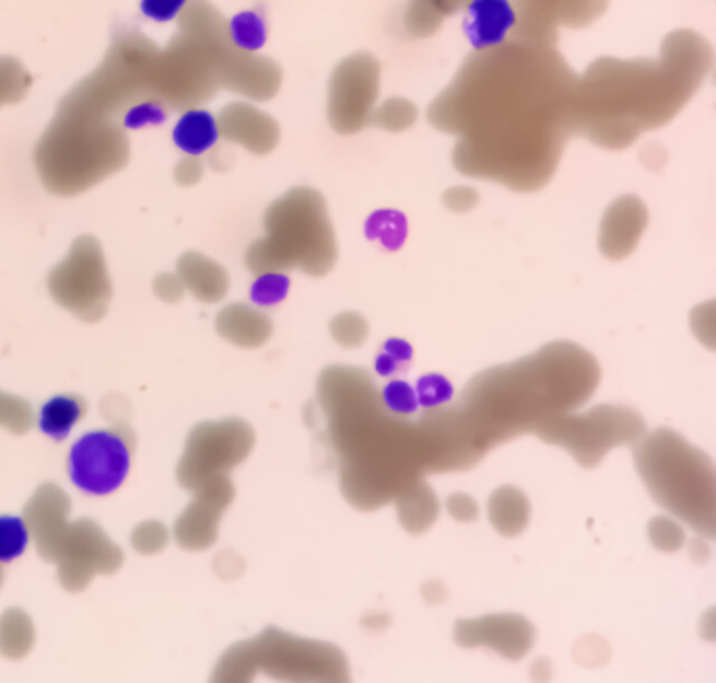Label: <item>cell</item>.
<instances>
[{"label": "cell", "instance_id": "2", "mask_svg": "<svg viewBox=\"0 0 716 683\" xmlns=\"http://www.w3.org/2000/svg\"><path fill=\"white\" fill-rule=\"evenodd\" d=\"M319 406L339 459L345 499L364 511L385 507L426 473L465 472L450 410L414 419L360 368H326Z\"/></svg>", "mask_w": 716, "mask_h": 683}, {"label": "cell", "instance_id": "30", "mask_svg": "<svg viewBox=\"0 0 716 683\" xmlns=\"http://www.w3.org/2000/svg\"><path fill=\"white\" fill-rule=\"evenodd\" d=\"M286 287H289V282H286V278L282 274H263L257 280L255 289H253V297L259 303L269 305V303H275V301H280L284 297Z\"/></svg>", "mask_w": 716, "mask_h": 683}, {"label": "cell", "instance_id": "27", "mask_svg": "<svg viewBox=\"0 0 716 683\" xmlns=\"http://www.w3.org/2000/svg\"><path fill=\"white\" fill-rule=\"evenodd\" d=\"M330 333L334 337V342L349 349L360 347L362 343L368 339V322L364 315L355 314V312H345L339 314L332 322H330Z\"/></svg>", "mask_w": 716, "mask_h": 683}, {"label": "cell", "instance_id": "33", "mask_svg": "<svg viewBox=\"0 0 716 683\" xmlns=\"http://www.w3.org/2000/svg\"><path fill=\"white\" fill-rule=\"evenodd\" d=\"M693 328H695L697 339H702L708 347H713V337H715V305L713 303L695 310Z\"/></svg>", "mask_w": 716, "mask_h": 683}, {"label": "cell", "instance_id": "7", "mask_svg": "<svg viewBox=\"0 0 716 683\" xmlns=\"http://www.w3.org/2000/svg\"><path fill=\"white\" fill-rule=\"evenodd\" d=\"M267 238L248 255L253 269L282 274L301 269L324 276L337 263V238L324 198L316 189L298 187L267 210Z\"/></svg>", "mask_w": 716, "mask_h": 683}, {"label": "cell", "instance_id": "17", "mask_svg": "<svg viewBox=\"0 0 716 683\" xmlns=\"http://www.w3.org/2000/svg\"><path fill=\"white\" fill-rule=\"evenodd\" d=\"M394 502L399 524L414 536L425 534L439 518V500L433 488L426 484V479H419L416 484L406 488Z\"/></svg>", "mask_w": 716, "mask_h": 683}, {"label": "cell", "instance_id": "9", "mask_svg": "<svg viewBox=\"0 0 716 683\" xmlns=\"http://www.w3.org/2000/svg\"><path fill=\"white\" fill-rule=\"evenodd\" d=\"M380 89V66L371 53H355L332 72L328 118L343 135L362 131L372 120Z\"/></svg>", "mask_w": 716, "mask_h": 683}, {"label": "cell", "instance_id": "35", "mask_svg": "<svg viewBox=\"0 0 716 683\" xmlns=\"http://www.w3.org/2000/svg\"><path fill=\"white\" fill-rule=\"evenodd\" d=\"M362 625H364L366 629L383 630L387 625H389V618H387L385 614H380V612H372V614H368V616L362 621Z\"/></svg>", "mask_w": 716, "mask_h": 683}, {"label": "cell", "instance_id": "1", "mask_svg": "<svg viewBox=\"0 0 716 683\" xmlns=\"http://www.w3.org/2000/svg\"><path fill=\"white\" fill-rule=\"evenodd\" d=\"M576 80L551 45L513 38L473 55L429 107V120L460 137V173L533 192L553 177L574 132Z\"/></svg>", "mask_w": 716, "mask_h": 683}, {"label": "cell", "instance_id": "21", "mask_svg": "<svg viewBox=\"0 0 716 683\" xmlns=\"http://www.w3.org/2000/svg\"><path fill=\"white\" fill-rule=\"evenodd\" d=\"M223 331L242 345H259L271 335V324L266 315L248 308H232L223 315Z\"/></svg>", "mask_w": 716, "mask_h": 683}, {"label": "cell", "instance_id": "32", "mask_svg": "<svg viewBox=\"0 0 716 683\" xmlns=\"http://www.w3.org/2000/svg\"><path fill=\"white\" fill-rule=\"evenodd\" d=\"M444 202H446V207L454 210V212H469V210L478 207V192L471 189V187H465V185H460V187H451V189L446 192Z\"/></svg>", "mask_w": 716, "mask_h": 683}, {"label": "cell", "instance_id": "16", "mask_svg": "<svg viewBox=\"0 0 716 683\" xmlns=\"http://www.w3.org/2000/svg\"><path fill=\"white\" fill-rule=\"evenodd\" d=\"M465 30L478 51L498 47L515 32V7L510 0H471L467 7Z\"/></svg>", "mask_w": 716, "mask_h": 683}, {"label": "cell", "instance_id": "25", "mask_svg": "<svg viewBox=\"0 0 716 683\" xmlns=\"http://www.w3.org/2000/svg\"><path fill=\"white\" fill-rule=\"evenodd\" d=\"M30 89L24 66L11 57H0V105L20 102Z\"/></svg>", "mask_w": 716, "mask_h": 683}, {"label": "cell", "instance_id": "28", "mask_svg": "<svg viewBox=\"0 0 716 683\" xmlns=\"http://www.w3.org/2000/svg\"><path fill=\"white\" fill-rule=\"evenodd\" d=\"M166 118V109L160 100H141L122 114L125 129H141L145 125H160Z\"/></svg>", "mask_w": 716, "mask_h": 683}, {"label": "cell", "instance_id": "20", "mask_svg": "<svg viewBox=\"0 0 716 683\" xmlns=\"http://www.w3.org/2000/svg\"><path fill=\"white\" fill-rule=\"evenodd\" d=\"M84 417V402L77 395H55L40 408V429L55 440H66Z\"/></svg>", "mask_w": 716, "mask_h": 683}, {"label": "cell", "instance_id": "4", "mask_svg": "<svg viewBox=\"0 0 716 683\" xmlns=\"http://www.w3.org/2000/svg\"><path fill=\"white\" fill-rule=\"evenodd\" d=\"M711 68V45L690 30L672 32L660 59H599L576 80L574 132L603 148H626L688 104Z\"/></svg>", "mask_w": 716, "mask_h": 683}, {"label": "cell", "instance_id": "24", "mask_svg": "<svg viewBox=\"0 0 716 683\" xmlns=\"http://www.w3.org/2000/svg\"><path fill=\"white\" fill-rule=\"evenodd\" d=\"M30 543L26 522L15 516H0V562H13L24 555Z\"/></svg>", "mask_w": 716, "mask_h": 683}, {"label": "cell", "instance_id": "31", "mask_svg": "<svg viewBox=\"0 0 716 683\" xmlns=\"http://www.w3.org/2000/svg\"><path fill=\"white\" fill-rule=\"evenodd\" d=\"M448 513L456 522H462V524H469V522H476L479 516L478 500L465 493H456V495H450L448 497Z\"/></svg>", "mask_w": 716, "mask_h": 683}, {"label": "cell", "instance_id": "15", "mask_svg": "<svg viewBox=\"0 0 716 683\" xmlns=\"http://www.w3.org/2000/svg\"><path fill=\"white\" fill-rule=\"evenodd\" d=\"M219 135L255 154L271 152L280 141V127L261 109L248 104L227 105L219 120Z\"/></svg>", "mask_w": 716, "mask_h": 683}, {"label": "cell", "instance_id": "12", "mask_svg": "<svg viewBox=\"0 0 716 683\" xmlns=\"http://www.w3.org/2000/svg\"><path fill=\"white\" fill-rule=\"evenodd\" d=\"M454 639L462 648H490L508 660H521L536 644V629L521 614H488L458 621Z\"/></svg>", "mask_w": 716, "mask_h": 683}, {"label": "cell", "instance_id": "8", "mask_svg": "<svg viewBox=\"0 0 716 683\" xmlns=\"http://www.w3.org/2000/svg\"><path fill=\"white\" fill-rule=\"evenodd\" d=\"M645 433V420L633 408L595 406L586 413H563L542 422L533 436L567 450L584 470L597 467L613 448L635 444Z\"/></svg>", "mask_w": 716, "mask_h": 683}, {"label": "cell", "instance_id": "14", "mask_svg": "<svg viewBox=\"0 0 716 683\" xmlns=\"http://www.w3.org/2000/svg\"><path fill=\"white\" fill-rule=\"evenodd\" d=\"M649 221L647 207L637 196H622L611 205L599 232V246L606 257L624 259L637 248Z\"/></svg>", "mask_w": 716, "mask_h": 683}, {"label": "cell", "instance_id": "18", "mask_svg": "<svg viewBox=\"0 0 716 683\" xmlns=\"http://www.w3.org/2000/svg\"><path fill=\"white\" fill-rule=\"evenodd\" d=\"M488 518L498 534L515 539L530 524V499L515 486H503L490 497Z\"/></svg>", "mask_w": 716, "mask_h": 683}, {"label": "cell", "instance_id": "5", "mask_svg": "<svg viewBox=\"0 0 716 683\" xmlns=\"http://www.w3.org/2000/svg\"><path fill=\"white\" fill-rule=\"evenodd\" d=\"M637 470L647 493L697 536L716 534V472L706 452L672 429L643 433L635 442Z\"/></svg>", "mask_w": 716, "mask_h": 683}, {"label": "cell", "instance_id": "23", "mask_svg": "<svg viewBox=\"0 0 716 683\" xmlns=\"http://www.w3.org/2000/svg\"><path fill=\"white\" fill-rule=\"evenodd\" d=\"M647 536H649V543L662 553H677L679 549H683L688 543L685 528L677 518H670V516L654 518L647 525Z\"/></svg>", "mask_w": 716, "mask_h": 683}, {"label": "cell", "instance_id": "29", "mask_svg": "<svg viewBox=\"0 0 716 683\" xmlns=\"http://www.w3.org/2000/svg\"><path fill=\"white\" fill-rule=\"evenodd\" d=\"M189 0H141V11L145 18L154 22H173L184 9Z\"/></svg>", "mask_w": 716, "mask_h": 683}, {"label": "cell", "instance_id": "11", "mask_svg": "<svg viewBox=\"0 0 716 683\" xmlns=\"http://www.w3.org/2000/svg\"><path fill=\"white\" fill-rule=\"evenodd\" d=\"M515 7V38L538 45H551L559 26L583 27L592 24L608 0H510Z\"/></svg>", "mask_w": 716, "mask_h": 683}, {"label": "cell", "instance_id": "10", "mask_svg": "<svg viewBox=\"0 0 716 683\" xmlns=\"http://www.w3.org/2000/svg\"><path fill=\"white\" fill-rule=\"evenodd\" d=\"M131 472V450L127 442L109 431L95 429L74 442L68 459V473L74 486L95 497L120 488Z\"/></svg>", "mask_w": 716, "mask_h": 683}, {"label": "cell", "instance_id": "3", "mask_svg": "<svg viewBox=\"0 0 716 683\" xmlns=\"http://www.w3.org/2000/svg\"><path fill=\"white\" fill-rule=\"evenodd\" d=\"M601 379L597 360L574 343H551L478 374L450 406L471 467L492 450L584 406Z\"/></svg>", "mask_w": 716, "mask_h": 683}, {"label": "cell", "instance_id": "22", "mask_svg": "<svg viewBox=\"0 0 716 683\" xmlns=\"http://www.w3.org/2000/svg\"><path fill=\"white\" fill-rule=\"evenodd\" d=\"M230 40L239 51H259L267 40L266 20L257 11H244L238 13L230 26Z\"/></svg>", "mask_w": 716, "mask_h": 683}, {"label": "cell", "instance_id": "6", "mask_svg": "<svg viewBox=\"0 0 716 683\" xmlns=\"http://www.w3.org/2000/svg\"><path fill=\"white\" fill-rule=\"evenodd\" d=\"M127 158L129 139L120 123L66 102L36 148V166L45 184L59 192L97 184L122 169Z\"/></svg>", "mask_w": 716, "mask_h": 683}, {"label": "cell", "instance_id": "34", "mask_svg": "<svg viewBox=\"0 0 716 683\" xmlns=\"http://www.w3.org/2000/svg\"><path fill=\"white\" fill-rule=\"evenodd\" d=\"M423 598L426 604H444L448 600V587L442 580H429L423 584Z\"/></svg>", "mask_w": 716, "mask_h": 683}, {"label": "cell", "instance_id": "26", "mask_svg": "<svg viewBox=\"0 0 716 683\" xmlns=\"http://www.w3.org/2000/svg\"><path fill=\"white\" fill-rule=\"evenodd\" d=\"M374 123L387 131H406L416 123V105L406 100H387L372 114Z\"/></svg>", "mask_w": 716, "mask_h": 683}, {"label": "cell", "instance_id": "13", "mask_svg": "<svg viewBox=\"0 0 716 683\" xmlns=\"http://www.w3.org/2000/svg\"><path fill=\"white\" fill-rule=\"evenodd\" d=\"M219 82L253 100H269L282 84V70L266 57L232 47L219 72Z\"/></svg>", "mask_w": 716, "mask_h": 683}, {"label": "cell", "instance_id": "19", "mask_svg": "<svg viewBox=\"0 0 716 683\" xmlns=\"http://www.w3.org/2000/svg\"><path fill=\"white\" fill-rule=\"evenodd\" d=\"M175 146L189 157H200L213 150L219 139V125L216 118L209 109L191 107L179 118L173 131Z\"/></svg>", "mask_w": 716, "mask_h": 683}]
</instances>
